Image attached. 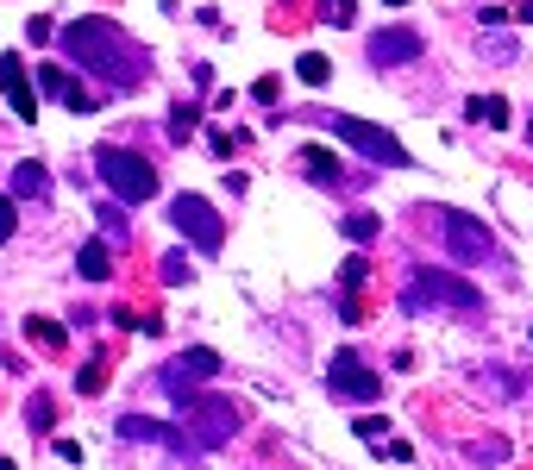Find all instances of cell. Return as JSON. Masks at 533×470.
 <instances>
[{
  "label": "cell",
  "mask_w": 533,
  "mask_h": 470,
  "mask_svg": "<svg viewBox=\"0 0 533 470\" xmlns=\"http://www.w3.org/2000/svg\"><path fill=\"white\" fill-rule=\"evenodd\" d=\"M57 44L69 63L95 69L107 88H145V76H151L145 44H132V32H120L113 19H69L57 32Z\"/></svg>",
  "instance_id": "cell-1"
},
{
  "label": "cell",
  "mask_w": 533,
  "mask_h": 470,
  "mask_svg": "<svg viewBox=\"0 0 533 470\" xmlns=\"http://www.w3.org/2000/svg\"><path fill=\"white\" fill-rule=\"evenodd\" d=\"M402 308L421 314V308H452V314H483V289L452 270H414L408 289H402Z\"/></svg>",
  "instance_id": "cell-2"
},
{
  "label": "cell",
  "mask_w": 533,
  "mask_h": 470,
  "mask_svg": "<svg viewBox=\"0 0 533 470\" xmlns=\"http://www.w3.org/2000/svg\"><path fill=\"white\" fill-rule=\"evenodd\" d=\"M182 427H189V439L201 452H220V445L245 427V408L233 395H182Z\"/></svg>",
  "instance_id": "cell-3"
},
{
  "label": "cell",
  "mask_w": 533,
  "mask_h": 470,
  "mask_svg": "<svg viewBox=\"0 0 533 470\" xmlns=\"http://www.w3.org/2000/svg\"><path fill=\"white\" fill-rule=\"evenodd\" d=\"M301 120H314V126H327L333 138H345V145H358L370 163L408 170V151H402V138H396V132H383V126H370V120H352V113H301Z\"/></svg>",
  "instance_id": "cell-4"
},
{
  "label": "cell",
  "mask_w": 533,
  "mask_h": 470,
  "mask_svg": "<svg viewBox=\"0 0 533 470\" xmlns=\"http://www.w3.org/2000/svg\"><path fill=\"white\" fill-rule=\"evenodd\" d=\"M95 170H101V182L113 188V195H120V201H132V207L157 195V170H151V163L138 157V151H120V145H101V151H95Z\"/></svg>",
  "instance_id": "cell-5"
},
{
  "label": "cell",
  "mask_w": 533,
  "mask_h": 470,
  "mask_svg": "<svg viewBox=\"0 0 533 470\" xmlns=\"http://www.w3.org/2000/svg\"><path fill=\"white\" fill-rule=\"evenodd\" d=\"M170 220H176L182 239H189L195 251H207V257L226 245V226H220V214H214V201H201V195H176V201H170Z\"/></svg>",
  "instance_id": "cell-6"
},
{
  "label": "cell",
  "mask_w": 533,
  "mask_h": 470,
  "mask_svg": "<svg viewBox=\"0 0 533 470\" xmlns=\"http://www.w3.org/2000/svg\"><path fill=\"white\" fill-rule=\"evenodd\" d=\"M433 220H439V232H446V245H452L458 264H490V257H496V239H490V226H483V220L458 214V207H439Z\"/></svg>",
  "instance_id": "cell-7"
},
{
  "label": "cell",
  "mask_w": 533,
  "mask_h": 470,
  "mask_svg": "<svg viewBox=\"0 0 533 470\" xmlns=\"http://www.w3.org/2000/svg\"><path fill=\"white\" fill-rule=\"evenodd\" d=\"M327 389L339 395V402H377V395H383V376L370 370L358 351H333V364H327Z\"/></svg>",
  "instance_id": "cell-8"
},
{
  "label": "cell",
  "mask_w": 533,
  "mask_h": 470,
  "mask_svg": "<svg viewBox=\"0 0 533 470\" xmlns=\"http://www.w3.org/2000/svg\"><path fill=\"white\" fill-rule=\"evenodd\" d=\"M220 376V351H207V345H195V351H182V358H170L164 364V376H157V383H164V395H195L201 383H214Z\"/></svg>",
  "instance_id": "cell-9"
},
{
  "label": "cell",
  "mask_w": 533,
  "mask_h": 470,
  "mask_svg": "<svg viewBox=\"0 0 533 470\" xmlns=\"http://www.w3.org/2000/svg\"><path fill=\"white\" fill-rule=\"evenodd\" d=\"M120 439H145V445H170L176 458H201V445L189 439V427H164V420H145V414H120Z\"/></svg>",
  "instance_id": "cell-10"
},
{
  "label": "cell",
  "mask_w": 533,
  "mask_h": 470,
  "mask_svg": "<svg viewBox=\"0 0 533 470\" xmlns=\"http://www.w3.org/2000/svg\"><path fill=\"white\" fill-rule=\"evenodd\" d=\"M421 51H427V38L414 32V26H383L377 38L364 44V57L377 63V69H402V63H414Z\"/></svg>",
  "instance_id": "cell-11"
},
{
  "label": "cell",
  "mask_w": 533,
  "mask_h": 470,
  "mask_svg": "<svg viewBox=\"0 0 533 470\" xmlns=\"http://www.w3.org/2000/svg\"><path fill=\"white\" fill-rule=\"evenodd\" d=\"M0 94L13 101V113L19 120H38V88L19 76V57H0Z\"/></svg>",
  "instance_id": "cell-12"
},
{
  "label": "cell",
  "mask_w": 533,
  "mask_h": 470,
  "mask_svg": "<svg viewBox=\"0 0 533 470\" xmlns=\"http://www.w3.org/2000/svg\"><path fill=\"white\" fill-rule=\"evenodd\" d=\"M301 170H308L314 182H327V188H352V176H345V163H339L333 151H320V145H308V151H301Z\"/></svg>",
  "instance_id": "cell-13"
},
{
  "label": "cell",
  "mask_w": 533,
  "mask_h": 470,
  "mask_svg": "<svg viewBox=\"0 0 533 470\" xmlns=\"http://www.w3.org/2000/svg\"><path fill=\"white\" fill-rule=\"evenodd\" d=\"M13 195L19 201H44V195H51V176H44V163H13Z\"/></svg>",
  "instance_id": "cell-14"
},
{
  "label": "cell",
  "mask_w": 533,
  "mask_h": 470,
  "mask_svg": "<svg viewBox=\"0 0 533 470\" xmlns=\"http://www.w3.org/2000/svg\"><path fill=\"white\" fill-rule=\"evenodd\" d=\"M76 270H82V282H107V276H113V264H107V245H101V239H88V245L76 251Z\"/></svg>",
  "instance_id": "cell-15"
},
{
  "label": "cell",
  "mask_w": 533,
  "mask_h": 470,
  "mask_svg": "<svg viewBox=\"0 0 533 470\" xmlns=\"http://www.w3.org/2000/svg\"><path fill=\"white\" fill-rule=\"evenodd\" d=\"M465 113H471L477 126H490V132H502V126H508V101H502V94H477Z\"/></svg>",
  "instance_id": "cell-16"
},
{
  "label": "cell",
  "mask_w": 533,
  "mask_h": 470,
  "mask_svg": "<svg viewBox=\"0 0 533 470\" xmlns=\"http://www.w3.org/2000/svg\"><path fill=\"white\" fill-rule=\"evenodd\" d=\"M339 232H345L352 245H370V239L383 232V220H377V214H364V207H358V214H345V220H339Z\"/></svg>",
  "instance_id": "cell-17"
},
{
  "label": "cell",
  "mask_w": 533,
  "mask_h": 470,
  "mask_svg": "<svg viewBox=\"0 0 533 470\" xmlns=\"http://www.w3.org/2000/svg\"><path fill=\"white\" fill-rule=\"evenodd\" d=\"M295 76L308 82V88H327V76H333V63L320 57V51H301V63H295Z\"/></svg>",
  "instance_id": "cell-18"
},
{
  "label": "cell",
  "mask_w": 533,
  "mask_h": 470,
  "mask_svg": "<svg viewBox=\"0 0 533 470\" xmlns=\"http://www.w3.org/2000/svg\"><path fill=\"white\" fill-rule=\"evenodd\" d=\"M477 389H490V395H521L527 383H515V376H502V364H483V370H477Z\"/></svg>",
  "instance_id": "cell-19"
},
{
  "label": "cell",
  "mask_w": 533,
  "mask_h": 470,
  "mask_svg": "<svg viewBox=\"0 0 533 470\" xmlns=\"http://www.w3.org/2000/svg\"><path fill=\"white\" fill-rule=\"evenodd\" d=\"M57 101H63L69 113H95V107H101V101H95V88H82L76 76H69V82H63V94H57Z\"/></svg>",
  "instance_id": "cell-20"
},
{
  "label": "cell",
  "mask_w": 533,
  "mask_h": 470,
  "mask_svg": "<svg viewBox=\"0 0 533 470\" xmlns=\"http://www.w3.org/2000/svg\"><path fill=\"white\" fill-rule=\"evenodd\" d=\"M95 220H101V232H107V239H113V245H120V239H132V220H126V214H120V207H113V201L101 207V214H95Z\"/></svg>",
  "instance_id": "cell-21"
},
{
  "label": "cell",
  "mask_w": 533,
  "mask_h": 470,
  "mask_svg": "<svg viewBox=\"0 0 533 470\" xmlns=\"http://www.w3.org/2000/svg\"><path fill=\"white\" fill-rule=\"evenodd\" d=\"M26 339H38L44 351H63V326H51V320H38V314H32V320H26Z\"/></svg>",
  "instance_id": "cell-22"
},
{
  "label": "cell",
  "mask_w": 533,
  "mask_h": 470,
  "mask_svg": "<svg viewBox=\"0 0 533 470\" xmlns=\"http://www.w3.org/2000/svg\"><path fill=\"white\" fill-rule=\"evenodd\" d=\"M157 276H164L170 289H176V282H189L195 270H189V257H182V251H164V264H157Z\"/></svg>",
  "instance_id": "cell-23"
},
{
  "label": "cell",
  "mask_w": 533,
  "mask_h": 470,
  "mask_svg": "<svg viewBox=\"0 0 533 470\" xmlns=\"http://www.w3.org/2000/svg\"><path fill=\"white\" fill-rule=\"evenodd\" d=\"M170 138H176V145H189V138H195V107H176L170 113Z\"/></svg>",
  "instance_id": "cell-24"
},
{
  "label": "cell",
  "mask_w": 533,
  "mask_h": 470,
  "mask_svg": "<svg viewBox=\"0 0 533 470\" xmlns=\"http://www.w3.org/2000/svg\"><path fill=\"white\" fill-rule=\"evenodd\" d=\"M352 0H320V19H327V26H352Z\"/></svg>",
  "instance_id": "cell-25"
},
{
  "label": "cell",
  "mask_w": 533,
  "mask_h": 470,
  "mask_svg": "<svg viewBox=\"0 0 533 470\" xmlns=\"http://www.w3.org/2000/svg\"><path fill=\"white\" fill-rule=\"evenodd\" d=\"M76 389H82V395H101V389H107V364H88V370H76Z\"/></svg>",
  "instance_id": "cell-26"
},
{
  "label": "cell",
  "mask_w": 533,
  "mask_h": 470,
  "mask_svg": "<svg viewBox=\"0 0 533 470\" xmlns=\"http://www.w3.org/2000/svg\"><path fill=\"white\" fill-rule=\"evenodd\" d=\"M364 257H345V264H339V282H345V295H358V282H364Z\"/></svg>",
  "instance_id": "cell-27"
},
{
  "label": "cell",
  "mask_w": 533,
  "mask_h": 470,
  "mask_svg": "<svg viewBox=\"0 0 533 470\" xmlns=\"http://www.w3.org/2000/svg\"><path fill=\"white\" fill-rule=\"evenodd\" d=\"M26 420H32V433H51V402L32 395V402H26Z\"/></svg>",
  "instance_id": "cell-28"
},
{
  "label": "cell",
  "mask_w": 533,
  "mask_h": 470,
  "mask_svg": "<svg viewBox=\"0 0 533 470\" xmlns=\"http://www.w3.org/2000/svg\"><path fill=\"white\" fill-rule=\"evenodd\" d=\"M358 439H370V445H383V439H389V420H358Z\"/></svg>",
  "instance_id": "cell-29"
},
{
  "label": "cell",
  "mask_w": 533,
  "mask_h": 470,
  "mask_svg": "<svg viewBox=\"0 0 533 470\" xmlns=\"http://www.w3.org/2000/svg\"><path fill=\"white\" fill-rule=\"evenodd\" d=\"M26 32H32V44H51V38H57L51 19H26Z\"/></svg>",
  "instance_id": "cell-30"
},
{
  "label": "cell",
  "mask_w": 533,
  "mask_h": 470,
  "mask_svg": "<svg viewBox=\"0 0 533 470\" xmlns=\"http://www.w3.org/2000/svg\"><path fill=\"white\" fill-rule=\"evenodd\" d=\"M13 220H19V214H13V201H7V195H0V245H7V239H13Z\"/></svg>",
  "instance_id": "cell-31"
},
{
  "label": "cell",
  "mask_w": 533,
  "mask_h": 470,
  "mask_svg": "<svg viewBox=\"0 0 533 470\" xmlns=\"http://www.w3.org/2000/svg\"><path fill=\"white\" fill-rule=\"evenodd\" d=\"M515 19H527V26H533V0H527V7H521V13H515Z\"/></svg>",
  "instance_id": "cell-32"
},
{
  "label": "cell",
  "mask_w": 533,
  "mask_h": 470,
  "mask_svg": "<svg viewBox=\"0 0 533 470\" xmlns=\"http://www.w3.org/2000/svg\"><path fill=\"white\" fill-rule=\"evenodd\" d=\"M389 7H408V0H389Z\"/></svg>",
  "instance_id": "cell-33"
},
{
  "label": "cell",
  "mask_w": 533,
  "mask_h": 470,
  "mask_svg": "<svg viewBox=\"0 0 533 470\" xmlns=\"http://www.w3.org/2000/svg\"><path fill=\"white\" fill-rule=\"evenodd\" d=\"M527 138H533V126H527Z\"/></svg>",
  "instance_id": "cell-34"
}]
</instances>
